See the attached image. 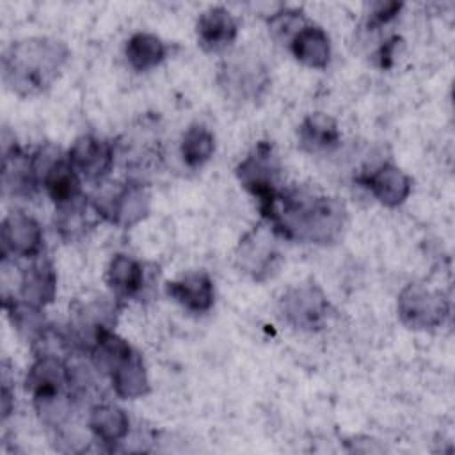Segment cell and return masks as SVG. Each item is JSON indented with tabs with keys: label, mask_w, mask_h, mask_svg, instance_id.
I'll return each mask as SVG.
<instances>
[{
	"label": "cell",
	"mask_w": 455,
	"mask_h": 455,
	"mask_svg": "<svg viewBox=\"0 0 455 455\" xmlns=\"http://www.w3.org/2000/svg\"><path fill=\"white\" fill-rule=\"evenodd\" d=\"M259 213L275 236L320 245L334 243L347 224V208L339 199L306 188L279 190L259 206Z\"/></svg>",
	"instance_id": "1"
},
{
	"label": "cell",
	"mask_w": 455,
	"mask_h": 455,
	"mask_svg": "<svg viewBox=\"0 0 455 455\" xmlns=\"http://www.w3.org/2000/svg\"><path fill=\"white\" fill-rule=\"evenodd\" d=\"M69 59L66 43L52 37H27L12 43L2 57L5 85L18 96L44 92Z\"/></svg>",
	"instance_id": "2"
},
{
	"label": "cell",
	"mask_w": 455,
	"mask_h": 455,
	"mask_svg": "<svg viewBox=\"0 0 455 455\" xmlns=\"http://www.w3.org/2000/svg\"><path fill=\"white\" fill-rule=\"evenodd\" d=\"M235 172L242 187L258 199V206L267 204L279 192L283 165L274 146L267 140L258 142Z\"/></svg>",
	"instance_id": "3"
},
{
	"label": "cell",
	"mask_w": 455,
	"mask_h": 455,
	"mask_svg": "<svg viewBox=\"0 0 455 455\" xmlns=\"http://www.w3.org/2000/svg\"><path fill=\"white\" fill-rule=\"evenodd\" d=\"M450 315L448 299L423 284L411 283L398 295L400 322L412 331L435 329L444 323Z\"/></svg>",
	"instance_id": "4"
},
{
	"label": "cell",
	"mask_w": 455,
	"mask_h": 455,
	"mask_svg": "<svg viewBox=\"0 0 455 455\" xmlns=\"http://www.w3.org/2000/svg\"><path fill=\"white\" fill-rule=\"evenodd\" d=\"M331 304L322 288L313 283H302L290 288L281 297V313L284 320L300 331H318L329 316Z\"/></svg>",
	"instance_id": "5"
},
{
	"label": "cell",
	"mask_w": 455,
	"mask_h": 455,
	"mask_svg": "<svg viewBox=\"0 0 455 455\" xmlns=\"http://www.w3.org/2000/svg\"><path fill=\"white\" fill-rule=\"evenodd\" d=\"M91 201L101 219L123 229H128L146 219L151 206L149 192L137 181L121 185L108 196H98Z\"/></svg>",
	"instance_id": "6"
},
{
	"label": "cell",
	"mask_w": 455,
	"mask_h": 455,
	"mask_svg": "<svg viewBox=\"0 0 455 455\" xmlns=\"http://www.w3.org/2000/svg\"><path fill=\"white\" fill-rule=\"evenodd\" d=\"M43 249V229L39 222L20 212H9L0 228V251L2 256L14 258H36Z\"/></svg>",
	"instance_id": "7"
},
{
	"label": "cell",
	"mask_w": 455,
	"mask_h": 455,
	"mask_svg": "<svg viewBox=\"0 0 455 455\" xmlns=\"http://www.w3.org/2000/svg\"><path fill=\"white\" fill-rule=\"evenodd\" d=\"M279 263V252L270 235L259 228L247 233L236 249V265L254 281L268 279Z\"/></svg>",
	"instance_id": "8"
},
{
	"label": "cell",
	"mask_w": 455,
	"mask_h": 455,
	"mask_svg": "<svg viewBox=\"0 0 455 455\" xmlns=\"http://www.w3.org/2000/svg\"><path fill=\"white\" fill-rule=\"evenodd\" d=\"M219 84L226 91V96L236 100H256L267 91L270 78L258 60L236 59L222 64L219 71Z\"/></svg>",
	"instance_id": "9"
},
{
	"label": "cell",
	"mask_w": 455,
	"mask_h": 455,
	"mask_svg": "<svg viewBox=\"0 0 455 455\" xmlns=\"http://www.w3.org/2000/svg\"><path fill=\"white\" fill-rule=\"evenodd\" d=\"M68 160L76 169L80 178L100 183L114 165V148L110 142L94 137L80 135L69 148Z\"/></svg>",
	"instance_id": "10"
},
{
	"label": "cell",
	"mask_w": 455,
	"mask_h": 455,
	"mask_svg": "<svg viewBox=\"0 0 455 455\" xmlns=\"http://www.w3.org/2000/svg\"><path fill=\"white\" fill-rule=\"evenodd\" d=\"M41 178L36 167L34 155H27L16 142L11 148L4 146L2 156V188L4 194L14 197H32Z\"/></svg>",
	"instance_id": "11"
},
{
	"label": "cell",
	"mask_w": 455,
	"mask_h": 455,
	"mask_svg": "<svg viewBox=\"0 0 455 455\" xmlns=\"http://www.w3.org/2000/svg\"><path fill=\"white\" fill-rule=\"evenodd\" d=\"M196 34L197 43L204 52L217 53L235 43L238 36V21L226 7L212 5L199 14Z\"/></svg>",
	"instance_id": "12"
},
{
	"label": "cell",
	"mask_w": 455,
	"mask_h": 455,
	"mask_svg": "<svg viewBox=\"0 0 455 455\" xmlns=\"http://www.w3.org/2000/svg\"><path fill=\"white\" fill-rule=\"evenodd\" d=\"M359 181L370 190V194L384 206H400L412 190V180L395 164H382L370 174L359 178Z\"/></svg>",
	"instance_id": "13"
},
{
	"label": "cell",
	"mask_w": 455,
	"mask_h": 455,
	"mask_svg": "<svg viewBox=\"0 0 455 455\" xmlns=\"http://www.w3.org/2000/svg\"><path fill=\"white\" fill-rule=\"evenodd\" d=\"M69 387L68 364L53 354H39L25 377V389L32 393L34 400L66 393Z\"/></svg>",
	"instance_id": "14"
},
{
	"label": "cell",
	"mask_w": 455,
	"mask_h": 455,
	"mask_svg": "<svg viewBox=\"0 0 455 455\" xmlns=\"http://www.w3.org/2000/svg\"><path fill=\"white\" fill-rule=\"evenodd\" d=\"M167 295L190 313H206L215 302L213 281L204 270L188 272L165 284Z\"/></svg>",
	"instance_id": "15"
},
{
	"label": "cell",
	"mask_w": 455,
	"mask_h": 455,
	"mask_svg": "<svg viewBox=\"0 0 455 455\" xmlns=\"http://www.w3.org/2000/svg\"><path fill=\"white\" fill-rule=\"evenodd\" d=\"M41 183H43L48 197L55 203V208L69 204L84 196L80 174L71 165L68 156H57L43 171Z\"/></svg>",
	"instance_id": "16"
},
{
	"label": "cell",
	"mask_w": 455,
	"mask_h": 455,
	"mask_svg": "<svg viewBox=\"0 0 455 455\" xmlns=\"http://www.w3.org/2000/svg\"><path fill=\"white\" fill-rule=\"evenodd\" d=\"M55 293H57V275L48 258L39 256V259H36L30 267L21 270V275H20L21 300L43 307L53 302Z\"/></svg>",
	"instance_id": "17"
},
{
	"label": "cell",
	"mask_w": 455,
	"mask_h": 455,
	"mask_svg": "<svg viewBox=\"0 0 455 455\" xmlns=\"http://www.w3.org/2000/svg\"><path fill=\"white\" fill-rule=\"evenodd\" d=\"M291 55L304 66L325 69L331 60V41L325 30L313 23H304L288 43Z\"/></svg>",
	"instance_id": "18"
},
{
	"label": "cell",
	"mask_w": 455,
	"mask_h": 455,
	"mask_svg": "<svg viewBox=\"0 0 455 455\" xmlns=\"http://www.w3.org/2000/svg\"><path fill=\"white\" fill-rule=\"evenodd\" d=\"M96 219H101L92 201L80 197L69 204L55 208V229L68 242H76L94 228Z\"/></svg>",
	"instance_id": "19"
},
{
	"label": "cell",
	"mask_w": 455,
	"mask_h": 455,
	"mask_svg": "<svg viewBox=\"0 0 455 455\" xmlns=\"http://www.w3.org/2000/svg\"><path fill=\"white\" fill-rule=\"evenodd\" d=\"M299 146L306 153H325L338 146L339 128L336 121L323 114L313 112L306 116L299 126Z\"/></svg>",
	"instance_id": "20"
},
{
	"label": "cell",
	"mask_w": 455,
	"mask_h": 455,
	"mask_svg": "<svg viewBox=\"0 0 455 455\" xmlns=\"http://www.w3.org/2000/svg\"><path fill=\"white\" fill-rule=\"evenodd\" d=\"M87 427L98 441L112 446L128 435L130 418L114 403H96L89 411Z\"/></svg>",
	"instance_id": "21"
},
{
	"label": "cell",
	"mask_w": 455,
	"mask_h": 455,
	"mask_svg": "<svg viewBox=\"0 0 455 455\" xmlns=\"http://www.w3.org/2000/svg\"><path fill=\"white\" fill-rule=\"evenodd\" d=\"M144 265L126 254H116L107 268V284L116 299H133L144 288Z\"/></svg>",
	"instance_id": "22"
},
{
	"label": "cell",
	"mask_w": 455,
	"mask_h": 455,
	"mask_svg": "<svg viewBox=\"0 0 455 455\" xmlns=\"http://www.w3.org/2000/svg\"><path fill=\"white\" fill-rule=\"evenodd\" d=\"M112 387L117 396L121 398H140L149 393V380L146 373V366L142 361V355L133 350L130 355H126L110 373Z\"/></svg>",
	"instance_id": "23"
},
{
	"label": "cell",
	"mask_w": 455,
	"mask_h": 455,
	"mask_svg": "<svg viewBox=\"0 0 455 455\" xmlns=\"http://www.w3.org/2000/svg\"><path fill=\"white\" fill-rule=\"evenodd\" d=\"M126 60L135 71H149L167 57L165 43L151 32H135L124 48Z\"/></svg>",
	"instance_id": "24"
},
{
	"label": "cell",
	"mask_w": 455,
	"mask_h": 455,
	"mask_svg": "<svg viewBox=\"0 0 455 455\" xmlns=\"http://www.w3.org/2000/svg\"><path fill=\"white\" fill-rule=\"evenodd\" d=\"M213 151H215V137L210 128H206L204 124L194 123L185 130L180 144V153L183 162L190 169L203 167L213 156Z\"/></svg>",
	"instance_id": "25"
},
{
	"label": "cell",
	"mask_w": 455,
	"mask_h": 455,
	"mask_svg": "<svg viewBox=\"0 0 455 455\" xmlns=\"http://www.w3.org/2000/svg\"><path fill=\"white\" fill-rule=\"evenodd\" d=\"M4 309L7 311L12 325L32 341H39L48 332L46 318L39 306L28 304L21 299H2Z\"/></svg>",
	"instance_id": "26"
},
{
	"label": "cell",
	"mask_w": 455,
	"mask_h": 455,
	"mask_svg": "<svg viewBox=\"0 0 455 455\" xmlns=\"http://www.w3.org/2000/svg\"><path fill=\"white\" fill-rule=\"evenodd\" d=\"M302 25H304V18H302V12L297 9H283L274 16H270L268 20L272 36L275 39L288 41V43Z\"/></svg>",
	"instance_id": "27"
},
{
	"label": "cell",
	"mask_w": 455,
	"mask_h": 455,
	"mask_svg": "<svg viewBox=\"0 0 455 455\" xmlns=\"http://www.w3.org/2000/svg\"><path fill=\"white\" fill-rule=\"evenodd\" d=\"M402 9L400 2H375L370 5V27H382L391 21Z\"/></svg>",
	"instance_id": "28"
},
{
	"label": "cell",
	"mask_w": 455,
	"mask_h": 455,
	"mask_svg": "<svg viewBox=\"0 0 455 455\" xmlns=\"http://www.w3.org/2000/svg\"><path fill=\"white\" fill-rule=\"evenodd\" d=\"M398 41H400V39H398L396 36H393L391 39H387V41L379 48V52H377L375 57H377L380 68H389V66H391L393 55H395V48H396Z\"/></svg>",
	"instance_id": "29"
},
{
	"label": "cell",
	"mask_w": 455,
	"mask_h": 455,
	"mask_svg": "<svg viewBox=\"0 0 455 455\" xmlns=\"http://www.w3.org/2000/svg\"><path fill=\"white\" fill-rule=\"evenodd\" d=\"M11 409H12V395L7 384H4V389H2V418L4 419L11 414Z\"/></svg>",
	"instance_id": "30"
}]
</instances>
